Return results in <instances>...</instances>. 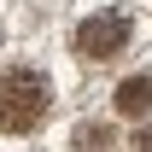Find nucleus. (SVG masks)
Returning a JSON list of instances; mask_svg holds the SVG:
<instances>
[{"label": "nucleus", "mask_w": 152, "mask_h": 152, "mask_svg": "<svg viewBox=\"0 0 152 152\" xmlns=\"http://www.w3.org/2000/svg\"><path fill=\"white\" fill-rule=\"evenodd\" d=\"M47 117V82L35 70H6L0 76V129L6 134H23Z\"/></svg>", "instance_id": "obj_1"}, {"label": "nucleus", "mask_w": 152, "mask_h": 152, "mask_svg": "<svg viewBox=\"0 0 152 152\" xmlns=\"http://www.w3.org/2000/svg\"><path fill=\"white\" fill-rule=\"evenodd\" d=\"M129 47V18L123 12H94V18H82V29H76V53L82 58H111Z\"/></svg>", "instance_id": "obj_2"}, {"label": "nucleus", "mask_w": 152, "mask_h": 152, "mask_svg": "<svg viewBox=\"0 0 152 152\" xmlns=\"http://www.w3.org/2000/svg\"><path fill=\"white\" fill-rule=\"evenodd\" d=\"M117 111L129 117V123H140V117L152 111V82H146V76H129V82L117 88Z\"/></svg>", "instance_id": "obj_3"}]
</instances>
